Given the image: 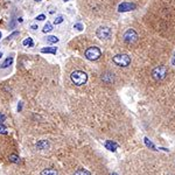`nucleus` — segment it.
Instances as JSON below:
<instances>
[{
	"label": "nucleus",
	"mask_w": 175,
	"mask_h": 175,
	"mask_svg": "<svg viewBox=\"0 0 175 175\" xmlns=\"http://www.w3.org/2000/svg\"><path fill=\"white\" fill-rule=\"evenodd\" d=\"M70 80H71V82H73L75 85L81 86V85L86 83V81H88V75L85 74L84 71H82V70H75V71H73L71 75H70Z\"/></svg>",
	"instance_id": "f257e3e1"
},
{
	"label": "nucleus",
	"mask_w": 175,
	"mask_h": 175,
	"mask_svg": "<svg viewBox=\"0 0 175 175\" xmlns=\"http://www.w3.org/2000/svg\"><path fill=\"white\" fill-rule=\"evenodd\" d=\"M113 63L117 64L118 67H128L131 63V57L128 56L127 54H117L112 57Z\"/></svg>",
	"instance_id": "f03ea898"
},
{
	"label": "nucleus",
	"mask_w": 175,
	"mask_h": 175,
	"mask_svg": "<svg viewBox=\"0 0 175 175\" xmlns=\"http://www.w3.org/2000/svg\"><path fill=\"white\" fill-rule=\"evenodd\" d=\"M84 56L85 58L89 60V61H97V60L102 56V52H101V49L98 47H96V46L89 47L85 50Z\"/></svg>",
	"instance_id": "7ed1b4c3"
},
{
	"label": "nucleus",
	"mask_w": 175,
	"mask_h": 175,
	"mask_svg": "<svg viewBox=\"0 0 175 175\" xmlns=\"http://www.w3.org/2000/svg\"><path fill=\"white\" fill-rule=\"evenodd\" d=\"M138 34L134 29H127L124 34V36H123V40L127 44H133V43H135L138 41Z\"/></svg>",
	"instance_id": "20e7f679"
},
{
	"label": "nucleus",
	"mask_w": 175,
	"mask_h": 175,
	"mask_svg": "<svg viewBox=\"0 0 175 175\" xmlns=\"http://www.w3.org/2000/svg\"><path fill=\"white\" fill-rule=\"evenodd\" d=\"M167 73L168 70L165 65H160V67H156L155 69L152 71V77H153L155 81H162L167 76Z\"/></svg>",
	"instance_id": "39448f33"
},
{
	"label": "nucleus",
	"mask_w": 175,
	"mask_h": 175,
	"mask_svg": "<svg viewBox=\"0 0 175 175\" xmlns=\"http://www.w3.org/2000/svg\"><path fill=\"white\" fill-rule=\"evenodd\" d=\"M96 35H97L98 39H101V40H109L112 35V31H111V28H110V27L101 26L98 29H97Z\"/></svg>",
	"instance_id": "423d86ee"
},
{
	"label": "nucleus",
	"mask_w": 175,
	"mask_h": 175,
	"mask_svg": "<svg viewBox=\"0 0 175 175\" xmlns=\"http://www.w3.org/2000/svg\"><path fill=\"white\" fill-rule=\"evenodd\" d=\"M135 8H137V5H135V4H132V2H122L120 5L118 6V12L125 13V12L134 11Z\"/></svg>",
	"instance_id": "0eeeda50"
},
{
	"label": "nucleus",
	"mask_w": 175,
	"mask_h": 175,
	"mask_svg": "<svg viewBox=\"0 0 175 175\" xmlns=\"http://www.w3.org/2000/svg\"><path fill=\"white\" fill-rule=\"evenodd\" d=\"M41 53L42 54H56L57 53V48L56 47H43L41 48Z\"/></svg>",
	"instance_id": "6e6552de"
},
{
	"label": "nucleus",
	"mask_w": 175,
	"mask_h": 175,
	"mask_svg": "<svg viewBox=\"0 0 175 175\" xmlns=\"http://www.w3.org/2000/svg\"><path fill=\"white\" fill-rule=\"evenodd\" d=\"M105 147L106 149H109V151H111V152H115V151H117V148H118V145H117L116 143L111 141V140H107L105 143Z\"/></svg>",
	"instance_id": "1a4fd4ad"
},
{
	"label": "nucleus",
	"mask_w": 175,
	"mask_h": 175,
	"mask_svg": "<svg viewBox=\"0 0 175 175\" xmlns=\"http://www.w3.org/2000/svg\"><path fill=\"white\" fill-rule=\"evenodd\" d=\"M12 63H13V57H12V56H10V57H7L5 61L1 63V65H0V69H6V68H8V67H10Z\"/></svg>",
	"instance_id": "9d476101"
},
{
	"label": "nucleus",
	"mask_w": 175,
	"mask_h": 175,
	"mask_svg": "<svg viewBox=\"0 0 175 175\" xmlns=\"http://www.w3.org/2000/svg\"><path fill=\"white\" fill-rule=\"evenodd\" d=\"M48 147H49V143H48L47 140H40V141L36 144L37 149H47Z\"/></svg>",
	"instance_id": "9b49d317"
},
{
	"label": "nucleus",
	"mask_w": 175,
	"mask_h": 175,
	"mask_svg": "<svg viewBox=\"0 0 175 175\" xmlns=\"http://www.w3.org/2000/svg\"><path fill=\"white\" fill-rule=\"evenodd\" d=\"M41 175H58L57 170L54 168H46L41 172Z\"/></svg>",
	"instance_id": "f8f14e48"
},
{
	"label": "nucleus",
	"mask_w": 175,
	"mask_h": 175,
	"mask_svg": "<svg viewBox=\"0 0 175 175\" xmlns=\"http://www.w3.org/2000/svg\"><path fill=\"white\" fill-rule=\"evenodd\" d=\"M22 44L25 47H34V41H33L32 37H27L22 41Z\"/></svg>",
	"instance_id": "ddd939ff"
},
{
	"label": "nucleus",
	"mask_w": 175,
	"mask_h": 175,
	"mask_svg": "<svg viewBox=\"0 0 175 175\" xmlns=\"http://www.w3.org/2000/svg\"><path fill=\"white\" fill-rule=\"evenodd\" d=\"M46 41L48 43H50V44H53V43H57L58 42V37L55 36V35H48L46 37Z\"/></svg>",
	"instance_id": "4468645a"
},
{
	"label": "nucleus",
	"mask_w": 175,
	"mask_h": 175,
	"mask_svg": "<svg viewBox=\"0 0 175 175\" xmlns=\"http://www.w3.org/2000/svg\"><path fill=\"white\" fill-rule=\"evenodd\" d=\"M8 159H10V161L13 162V164H19V162H20V158H19L16 154H10Z\"/></svg>",
	"instance_id": "2eb2a0df"
},
{
	"label": "nucleus",
	"mask_w": 175,
	"mask_h": 175,
	"mask_svg": "<svg viewBox=\"0 0 175 175\" xmlns=\"http://www.w3.org/2000/svg\"><path fill=\"white\" fill-rule=\"evenodd\" d=\"M54 28H53V25L50 23V22H48L47 21V23L44 25V27H43V29H42V32L43 33H50L52 31H53Z\"/></svg>",
	"instance_id": "dca6fc26"
},
{
	"label": "nucleus",
	"mask_w": 175,
	"mask_h": 175,
	"mask_svg": "<svg viewBox=\"0 0 175 175\" xmlns=\"http://www.w3.org/2000/svg\"><path fill=\"white\" fill-rule=\"evenodd\" d=\"M75 175H91L90 172H88L86 169H83V168H80L75 172Z\"/></svg>",
	"instance_id": "f3484780"
},
{
	"label": "nucleus",
	"mask_w": 175,
	"mask_h": 175,
	"mask_svg": "<svg viewBox=\"0 0 175 175\" xmlns=\"http://www.w3.org/2000/svg\"><path fill=\"white\" fill-rule=\"evenodd\" d=\"M64 20V18L62 15H57L56 18H55V20H54V23L55 25H60V23H62Z\"/></svg>",
	"instance_id": "a211bd4d"
},
{
	"label": "nucleus",
	"mask_w": 175,
	"mask_h": 175,
	"mask_svg": "<svg viewBox=\"0 0 175 175\" xmlns=\"http://www.w3.org/2000/svg\"><path fill=\"white\" fill-rule=\"evenodd\" d=\"M74 28L76 29V31H78V32H81V31H83V28H84V26L81 23V22H77V23H75L74 25Z\"/></svg>",
	"instance_id": "6ab92c4d"
},
{
	"label": "nucleus",
	"mask_w": 175,
	"mask_h": 175,
	"mask_svg": "<svg viewBox=\"0 0 175 175\" xmlns=\"http://www.w3.org/2000/svg\"><path fill=\"white\" fill-rule=\"evenodd\" d=\"M15 36H19V32H18V31L13 32L11 35H8V37H7V41H11V40H13V39H14Z\"/></svg>",
	"instance_id": "aec40b11"
},
{
	"label": "nucleus",
	"mask_w": 175,
	"mask_h": 175,
	"mask_svg": "<svg viewBox=\"0 0 175 175\" xmlns=\"http://www.w3.org/2000/svg\"><path fill=\"white\" fill-rule=\"evenodd\" d=\"M0 133L1 134H7V128L4 124H0Z\"/></svg>",
	"instance_id": "412c9836"
},
{
	"label": "nucleus",
	"mask_w": 175,
	"mask_h": 175,
	"mask_svg": "<svg viewBox=\"0 0 175 175\" xmlns=\"http://www.w3.org/2000/svg\"><path fill=\"white\" fill-rule=\"evenodd\" d=\"M44 19H46V15H44V14H40V15H37L36 18H35L36 21H43Z\"/></svg>",
	"instance_id": "4be33fe9"
},
{
	"label": "nucleus",
	"mask_w": 175,
	"mask_h": 175,
	"mask_svg": "<svg viewBox=\"0 0 175 175\" xmlns=\"http://www.w3.org/2000/svg\"><path fill=\"white\" fill-rule=\"evenodd\" d=\"M5 119H6V116L4 115V113L0 112V124H2V123L5 122Z\"/></svg>",
	"instance_id": "5701e85b"
},
{
	"label": "nucleus",
	"mask_w": 175,
	"mask_h": 175,
	"mask_svg": "<svg viewBox=\"0 0 175 175\" xmlns=\"http://www.w3.org/2000/svg\"><path fill=\"white\" fill-rule=\"evenodd\" d=\"M145 143H146V145H147V146H151V147H152V148L154 149V146H153V144L151 143V141H148V139H147V138H145Z\"/></svg>",
	"instance_id": "b1692460"
},
{
	"label": "nucleus",
	"mask_w": 175,
	"mask_h": 175,
	"mask_svg": "<svg viewBox=\"0 0 175 175\" xmlns=\"http://www.w3.org/2000/svg\"><path fill=\"white\" fill-rule=\"evenodd\" d=\"M31 28H32L33 31H36L37 28H39V26H37V25H32V27H31Z\"/></svg>",
	"instance_id": "393cba45"
},
{
	"label": "nucleus",
	"mask_w": 175,
	"mask_h": 175,
	"mask_svg": "<svg viewBox=\"0 0 175 175\" xmlns=\"http://www.w3.org/2000/svg\"><path fill=\"white\" fill-rule=\"evenodd\" d=\"M22 110V103H20V104H19V105H18V111L20 112Z\"/></svg>",
	"instance_id": "a878e982"
},
{
	"label": "nucleus",
	"mask_w": 175,
	"mask_h": 175,
	"mask_svg": "<svg viewBox=\"0 0 175 175\" xmlns=\"http://www.w3.org/2000/svg\"><path fill=\"white\" fill-rule=\"evenodd\" d=\"M172 63H173V64L175 65V55H174V57H173V61H172Z\"/></svg>",
	"instance_id": "bb28decb"
},
{
	"label": "nucleus",
	"mask_w": 175,
	"mask_h": 175,
	"mask_svg": "<svg viewBox=\"0 0 175 175\" xmlns=\"http://www.w3.org/2000/svg\"><path fill=\"white\" fill-rule=\"evenodd\" d=\"M18 21H19V22H22L23 20H22V18H19V19H18Z\"/></svg>",
	"instance_id": "cd10ccee"
},
{
	"label": "nucleus",
	"mask_w": 175,
	"mask_h": 175,
	"mask_svg": "<svg viewBox=\"0 0 175 175\" xmlns=\"http://www.w3.org/2000/svg\"><path fill=\"white\" fill-rule=\"evenodd\" d=\"M34 1H36V2H40V1H42V0H34Z\"/></svg>",
	"instance_id": "c85d7f7f"
},
{
	"label": "nucleus",
	"mask_w": 175,
	"mask_h": 175,
	"mask_svg": "<svg viewBox=\"0 0 175 175\" xmlns=\"http://www.w3.org/2000/svg\"><path fill=\"white\" fill-rule=\"evenodd\" d=\"M1 56H2V53H1V52H0V58H1Z\"/></svg>",
	"instance_id": "c756f323"
},
{
	"label": "nucleus",
	"mask_w": 175,
	"mask_h": 175,
	"mask_svg": "<svg viewBox=\"0 0 175 175\" xmlns=\"http://www.w3.org/2000/svg\"><path fill=\"white\" fill-rule=\"evenodd\" d=\"M112 175H118L117 173H112Z\"/></svg>",
	"instance_id": "7c9ffc66"
},
{
	"label": "nucleus",
	"mask_w": 175,
	"mask_h": 175,
	"mask_svg": "<svg viewBox=\"0 0 175 175\" xmlns=\"http://www.w3.org/2000/svg\"><path fill=\"white\" fill-rule=\"evenodd\" d=\"M0 39H1V32H0Z\"/></svg>",
	"instance_id": "2f4dec72"
},
{
	"label": "nucleus",
	"mask_w": 175,
	"mask_h": 175,
	"mask_svg": "<svg viewBox=\"0 0 175 175\" xmlns=\"http://www.w3.org/2000/svg\"><path fill=\"white\" fill-rule=\"evenodd\" d=\"M63 1H69V0H63Z\"/></svg>",
	"instance_id": "473e14b6"
}]
</instances>
